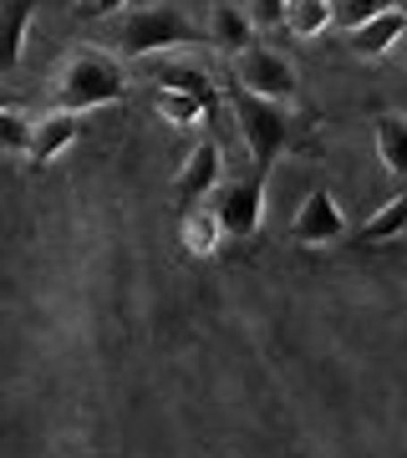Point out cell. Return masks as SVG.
<instances>
[{"instance_id":"5b68a950","label":"cell","mask_w":407,"mask_h":458,"mask_svg":"<svg viewBox=\"0 0 407 458\" xmlns=\"http://www.w3.org/2000/svg\"><path fill=\"white\" fill-rule=\"evenodd\" d=\"M234 82H240V92H250V98H265V102H285L295 98V87H301V77H295V66L280 56V51L270 47H250L234 56Z\"/></svg>"},{"instance_id":"8fae6325","label":"cell","mask_w":407,"mask_h":458,"mask_svg":"<svg viewBox=\"0 0 407 458\" xmlns=\"http://www.w3.org/2000/svg\"><path fill=\"white\" fill-rule=\"evenodd\" d=\"M31 16H36V0H0V77H11L21 66Z\"/></svg>"},{"instance_id":"44dd1931","label":"cell","mask_w":407,"mask_h":458,"mask_svg":"<svg viewBox=\"0 0 407 458\" xmlns=\"http://www.w3.org/2000/svg\"><path fill=\"white\" fill-rule=\"evenodd\" d=\"M128 0H77V21H102V16H117Z\"/></svg>"},{"instance_id":"8992f818","label":"cell","mask_w":407,"mask_h":458,"mask_svg":"<svg viewBox=\"0 0 407 458\" xmlns=\"http://www.w3.org/2000/svg\"><path fill=\"white\" fill-rule=\"evenodd\" d=\"M291 240L306 250H326V245H342L346 240V214L331 189H310L301 199V209L291 219Z\"/></svg>"},{"instance_id":"7c38bea8","label":"cell","mask_w":407,"mask_h":458,"mask_svg":"<svg viewBox=\"0 0 407 458\" xmlns=\"http://www.w3.org/2000/svg\"><path fill=\"white\" fill-rule=\"evenodd\" d=\"M225 240L229 234H225V225H219V214L214 209H189L179 219V245H183L189 260H214Z\"/></svg>"},{"instance_id":"52a82bcc","label":"cell","mask_w":407,"mask_h":458,"mask_svg":"<svg viewBox=\"0 0 407 458\" xmlns=\"http://www.w3.org/2000/svg\"><path fill=\"white\" fill-rule=\"evenodd\" d=\"M219 183H225V153H219V143L214 138H199L194 153L183 158L179 179H174V194H179V209H199V199L219 194Z\"/></svg>"},{"instance_id":"30bf717a","label":"cell","mask_w":407,"mask_h":458,"mask_svg":"<svg viewBox=\"0 0 407 458\" xmlns=\"http://www.w3.org/2000/svg\"><path fill=\"white\" fill-rule=\"evenodd\" d=\"M77 138H81V117L77 113H62V107H51V113L31 128V153H26V158H31L36 168H47L51 158H62Z\"/></svg>"},{"instance_id":"d6986e66","label":"cell","mask_w":407,"mask_h":458,"mask_svg":"<svg viewBox=\"0 0 407 458\" xmlns=\"http://www.w3.org/2000/svg\"><path fill=\"white\" fill-rule=\"evenodd\" d=\"M31 128L36 123H26L16 107L0 113V148H5V153H31Z\"/></svg>"},{"instance_id":"ac0fdd59","label":"cell","mask_w":407,"mask_h":458,"mask_svg":"<svg viewBox=\"0 0 407 458\" xmlns=\"http://www.w3.org/2000/svg\"><path fill=\"white\" fill-rule=\"evenodd\" d=\"M392 5H397V0H342V5H336V26L357 31V26H367L372 16H382Z\"/></svg>"},{"instance_id":"4fadbf2b","label":"cell","mask_w":407,"mask_h":458,"mask_svg":"<svg viewBox=\"0 0 407 458\" xmlns=\"http://www.w3.org/2000/svg\"><path fill=\"white\" fill-rule=\"evenodd\" d=\"M372 143H377V158H382V168H387L392 179H407V117L382 113L372 123Z\"/></svg>"},{"instance_id":"ffe728a7","label":"cell","mask_w":407,"mask_h":458,"mask_svg":"<svg viewBox=\"0 0 407 458\" xmlns=\"http://www.w3.org/2000/svg\"><path fill=\"white\" fill-rule=\"evenodd\" d=\"M285 5H291V0H250L244 11L255 21V31H276V26H285Z\"/></svg>"},{"instance_id":"277c9868","label":"cell","mask_w":407,"mask_h":458,"mask_svg":"<svg viewBox=\"0 0 407 458\" xmlns=\"http://www.w3.org/2000/svg\"><path fill=\"white\" fill-rule=\"evenodd\" d=\"M265 189H270V174H265V168H250L244 179L219 183L214 214H219V225H225L229 240H250V234H260V225H265Z\"/></svg>"},{"instance_id":"7a4b0ae2","label":"cell","mask_w":407,"mask_h":458,"mask_svg":"<svg viewBox=\"0 0 407 458\" xmlns=\"http://www.w3.org/2000/svg\"><path fill=\"white\" fill-rule=\"evenodd\" d=\"M113 47L123 56H158V51H174V47H209V36L174 5H143V11H128L117 21Z\"/></svg>"},{"instance_id":"7402d4cb","label":"cell","mask_w":407,"mask_h":458,"mask_svg":"<svg viewBox=\"0 0 407 458\" xmlns=\"http://www.w3.org/2000/svg\"><path fill=\"white\" fill-rule=\"evenodd\" d=\"M11 107H21V92H11V87H0V113H11Z\"/></svg>"},{"instance_id":"9a60e30c","label":"cell","mask_w":407,"mask_h":458,"mask_svg":"<svg viewBox=\"0 0 407 458\" xmlns=\"http://www.w3.org/2000/svg\"><path fill=\"white\" fill-rule=\"evenodd\" d=\"M397 234H407V194L387 199V204L357 229V245H387V240H397Z\"/></svg>"},{"instance_id":"5bb4252c","label":"cell","mask_w":407,"mask_h":458,"mask_svg":"<svg viewBox=\"0 0 407 458\" xmlns=\"http://www.w3.org/2000/svg\"><path fill=\"white\" fill-rule=\"evenodd\" d=\"M336 26V0H291L285 5V31L295 41H310V36H321Z\"/></svg>"},{"instance_id":"3957f363","label":"cell","mask_w":407,"mask_h":458,"mask_svg":"<svg viewBox=\"0 0 407 458\" xmlns=\"http://www.w3.org/2000/svg\"><path fill=\"white\" fill-rule=\"evenodd\" d=\"M229 113H234V128H240L244 148H250V164L270 174L276 158L291 148V113L280 102L250 98V92H229Z\"/></svg>"},{"instance_id":"ba28073f","label":"cell","mask_w":407,"mask_h":458,"mask_svg":"<svg viewBox=\"0 0 407 458\" xmlns=\"http://www.w3.org/2000/svg\"><path fill=\"white\" fill-rule=\"evenodd\" d=\"M204 36H209V47H214V51H229V56H240V51L255 47V21H250V11H244V5H234V0H214Z\"/></svg>"},{"instance_id":"6da1fadb","label":"cell","mask_w":407,"mask_h":458,"mask_svg":"<svg viewBox=\"0 0 407 458\" xmlns=\"http://www.w3.org/2000/svg\"><path fill=\"white\" fill-rule=\"evenodd\" d=\"M51 98H56L62 113L87 117V113H98V107H117V102L128 98V77H123L117 56H107L102 47H72V56L56 72Z\"/></svg>"},{"instance_id":"e0dca14e","label":"cell","mask_w":407,"mask_h":458,"mask_svg":"<svg viewBox=\"0 0 407 458\" xmlns=\"http://www.w3.org/2000/svg\"><path fill=\"white\" fill-rule=\"evenodd\" d=\"M163 87H174V92H189V98H199V102H204V113H214V102H219L214 82L204 77V72H194V66H168V72H163Z\"/></svg>"},{"instance_id":"9c48e42d","label":"cell","mask_w":407,"mask_h":458,"mask_svg":"<svg viewBox=\"0 0 407 458\" xmlns=\"http://www.w3.org/2000/svg\"><path fill=\"white\" fill-rule=\"evenodd\" d=\"M407 36V11L403 5H392V11H382V16H372L367 26H357V31H346V47L357 51L361 62H377V56H387L397 41Z\"/></svg>"},{"instance_id":"2e32d148","label":"cell","mask_w":407,"mask_h":458,"mask_svg":"<svg viewBox=\"0 0 407 458\" xmlns=\"http://www.w3.org/2000/svg\"><path fill=\"white\" fill-rule=\"evenodd\" d=\"M153 113H158L168 128H199V123L209 117L199 98H189V92H174V87H163V82H158V92H153Z\"/></svg>"}]
</instances>
